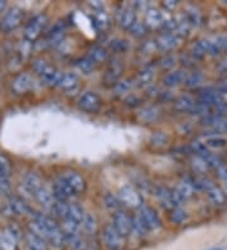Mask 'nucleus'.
Wrapping results in <instances>:
<instances>
[{
	"mask_svg": "<svg viewBox=\"0 0 227 250\" xmlns=\"http://www.w3.org/2000/svg\"><path fill=\"white\" fill-rule=\"evenodd\" d=\"M216 90H217V91L220 92L222 96H224V95H226L227 94V80H224L222 83H220V85L216 87Z\"/></svg>",
	"mask_w": 227,
	"mask_h": 250,
	"instance_id": "60",
	"label": "nucleus"
},
{
	"mask_svg": "<svg viewBox=\"0 0 227 250\" xmlns=\"http://www.w3.org/2000/svg\"><path fill=\"white\" fill-rule=\"evenodd\" d=\"M154 195L159 200L162 206L168 210H173L176 208H181L182 202L185 201L181 196L177 193L176 189H169L163 186H157L154 188Z\"/></svg>",
	"mask_w": 227,
	"mask_h": 250,
	"instance_id": "3",
	"label": "nucleus"
},
{
	"mask_svg": "<svg viewBox=\"0 0 227 250\" xmlns=\"http://www.w3.org/2000/svg\"><path fill=\"white\" fill-rule=\"evenodd\" d=\"M154 77V70L151 67H145L144 70L140 71L136 76V81L140 83V85H146L153 80Z\"/></svg>",
	"mask_w": 227,
	"mask_h": 250,
	"instance_id": "47",
	"label": "nucleus"
},
{
	"mask_svg": "<svg viewBox=\"0 0 227 250\" xmlns=\"http://www.w3.org/2000/svg\"><path fill=\"white\" fill-rule=\"evenodd\" d=\"M8 206H9L10 211L14 215H25L30 211V208H28V205L25 204L24 200H21L18 196H10Z\"/></svg>",
	"mask_w": 227,
	"mask_h": 250,
	"instance_id": "26",
	"label": "nucleus"
},
{
	"mask_svg": "<svg viewBox=\"0 0 227 250\" xmlns=\"http://www.w3.org/2000/svg\"><path fill=\"white\" fill-rule=\"evenodd\" d=\"M33 221L41 226L43 231V238L55 248H62L64 245V232L57 225L52 217L43 214H34Z\"/></svg>",
	"mask_w": 227,
	"mask_h": 250,
	"instance_id": "1",
	"label": "nucleus"
},
{
	"mask_svg": "<svg viewBox=\"0 0 227 250\" xmlns=\"http://www.w3.org/2000/svg\"><path fill=\"white\" fill-rule=\"evenodd\" d=\"M191 182H192V185H193L194 189H198V191H205V192H207L208 189H211L212 187L215 186V185H213V182H212V181L207 177L194 178V180H192Z\"/></svg>",
	"mask_w": 227,
	"mask_h": 250,
	"instance_id": "43",
	"label": "nucleus"
},
{
	"mask_svg": "<svg viewBox=\"0 0 227 250\" xmlns=\"http://www.w3.org/2000/svg\"><path fill=\"white\" fill-rule=\"evenodd\" d=\"M220 70H221L222 72H227V58L221 62V64H220Z\"/></svg>",
	"mask_w": 227,
	"mask_h": 250,
	"instance_id": "61",
	"label": "nucleus"
},
{
	"mask_svg": "<svg viewBox=\"0 0 227 250\" xmlns=\"http://www.w3.org/2000/svg\"><path fill=\"white\" fill-rule=\"evenodd\" d=\"M142 219V221L144 223V225L146 226L148 230H158L162 226L161 219L158 216V214L155 212V210H153L151 208L148 206H142L139 208V214H138Z\"/></svg>",
	"mask_w": 227,
	"mask_h": 250,
	"instance_id": "9",
	"label": "nucleus"
},
{
	"mask_svg": "<svg viewBox=\"0 0 227 250\" xmlns=\"http://www.w3.org/2000/svg\"><path fill=\"white\" fill-rule=\"evenodd\" d=\"M187 220V212H186L183 208H173L172 212H170V221L177 225H181L183 224Z\"/></svg>",
	"mask_w": 227,
	"mask_h": 250,
	"instance_id": "50",
	"label": "nucleus"
},
{
	"mask_svg": "<svg viewBox=\"0 0 227 250\" xmlns=\"http://www.w3.org/2000/svg\"><path fill=\"white\" fill-rule=\"evenodd\" d=\"M129 31H130L131 36L136 37V38H142V37H144L146 34L148 27H146L145 23H143L142 21H135Z\"/></svg>",
	"mask_w": 227,
	"mask_h": 250,
	"instance_id": "46",
	"label": "nucleus"
},
{
	"mask_svg": "<svg viewBox=\"0 0 227 250\" xmlns=\"http://www.w3.org/2000/svg\"><path fill=\"white\" fill-rule=\"evenodd\" d=\"M205 81V76L200 71H193L192 73L187 75V79L185 81V85L189 89H196L200 85H202V83Z\"/></svg>",
	"mask_w": 227,
	"mask_h": 250,
	"instance_id": "38",
	"label": "nucleus"
},
{
	"mask_svg": "<svg viewBox=\"0 0 227 250\" xmlns=\"http://www.w3.org/2000/svg\"><path fill=\"white\" fill-rule=\"evenodd\" d=\"M138 116H139V120H142L143 123H153L158 120V118L161 116V109L158 106L144 107Z\"/></svg>",
	"mask_w": 227,
	"mask_h": 250,
	"instance_id": "31",
	"label": "nucleus"
},
{
	"mask_svg": "<svg viewBox=\"0 0 227 250\" xmlns=\"http://www.w3.org/2000/svg\"><path fill=\"white\" fill-rule=\"evenodd\" d=\"M21 19H23V13H21V10L19 8H12L9 12L6 13L5 17L3 18V21H1L3 31L10 32L17 29L21 25Z\"/></svg>",
	"mask_w": 227,
	"mask_h": 250,
	"instance_id": "12",
	"label": "nucleus"
},
{
	"mask_svg": "<svg viewBox=\"0 0 227 250\" xmlns=\"http://www.w3.org/2000/svg\"><path fill=\"white\" fill-rule=\"evenodd\" d=\"M135 21V10L133 9V6H124L116 14V21L123 29H130Z\"/></svg>",
	"mask_w": 227,
	"mask_h": 250,
	"instance_id": "14",
	"label": "nucleus"
},
{
	"mask_svg": "<svg viewBox=\"0 0 227 250\" xmlns=\"http://www.w3.org/2000/svg\"><path fill=\"white\" fill-rule=\"evenodd\" d=\"M64 245L71 250H86L85 240L79 234H64Z\"/></svg>",
	"mask_w": 227,
	"mask_h": 250,
	"instance_id": "30",
	"label": "nucleus"
},
{
	"mask_svg": "<svg viewBox=\"0 0 227 250\" xmlns=\"http://www.w3.org/2000/svg\"><path fill=\"white\" fill-rule=\"evenodd\" d=\"M119 201L131 208H140L143 206V197L134 187L123 186L118 192Z\"/></svg>",
	"mask_w": 227,
	"mask_h": 250,
	"instance_id": "5",
	"label": "nucleus"
},
{
	"mask_svg": "<svg viewBox=\"0 0 227 250\" xmlns=\"http://www.w3.org/2000/svg\"><path fill=\"white\" fill-rule=\"evenodd\" d=\"M88 58L91 61L96 63H101V62H105L107 58H109V52L106 51L103 47L101 46H95L94 48L90 49V53H88Z\"/></svg>",
	"mask_w": 227,
	"mask_h": 250,
	"instance_id": "34",
	"label": "nucleus"
},
{
	"mask_svg": "<svg viewBox=\"0 0 227 250\" xmlns=\"http://www.w3.org/2000/svg\"><path fill=\"white\" fill-rule=\"evenodd\" d=\"M222 52H224V36H217L209 41L208 55L218 56Z\"/></svg>",
	"mask_w": 227,
	"mask_h": 250,
	"instance_id": "42",
	"label": "nucleus"
},
{
	"mask_svg": "<svg viewBox=\"0 0 227 250\" xmlns=\"http://www.w3.org/2000/svg\"><path fill=\"white\" fill-rule=\"evenodd\" d=\"M68 208H70V204H67V201H57L56 200L53 206H52L51 211L57 217L64 220L68 216Z\"/></svg>",
	"mask_w": 227,
	"mask_h": 250,
	"instance_id": "39",
	"label": "nucleus"
},
{
	"mask_svg": "<svg viewBox=\"0 0 227 250\" xmlns=\"http://www.w3.org/2000/svg\"><path fill=\"white\" fill-rule=\"evenodd\" d=\"M205 144L206 146H209V148H224V146H227V139L224 137H220V135H212V137H208L205 139Z\"/></svg>",
	"mask_w": 227,
	"mask_h": 250,
	"instance_id": "44",
	"label": "nucleus"
},
{
	"mask_svg": "<svg viewBox=\"0 0 227 250\" xmlns=\"http://www.w3.org/2000/svg\"><path fill=\"white\" fill-rule=\"evenodd\" d=\"M77 105L86 113H96L101 106V99L96 92L85 91L77 99Z\"/></svg>",
	"mask_w": 227,
	"mask_h": 250,
	"instance_id": "7",
	"label": "nucleus"
},
{
	"mask_svg": "<svg viewBox=\"0 0 227 250\" xmlns=\"http://www.w3.org/2000/svg\"><path fill=\"white\" fill-rule=\"evenodd\" d=\"M23 185H24L25 188L29 191L30 193H36L40 188H42V178L38 173L36 172H29V173L25 174L24 180H23Z\"/></svg>",
	"mask_w": 227,
	"mask_h": 250,
	"instance_id": "23",
	"label": "nucleus"
},
{
	"mask_svg": "<svg viewBox=\"0 0 227 250\" xmlns=\"http://www.w3.org/2000/svg\"><path fill=\"white\" fill-rule=\"evenodd\" d=\"M157 43V48L161 51V52H170L172 49L176 48L179 44V38L174 33H169V32H165V33L161 34L158 37V40L155 41Z\"/></svg>",
	"mask_w": 227,
	"mask_h": 250,
	"instance_id": "13",
	"label": "nucleus"
},
{
	"mask_svg": "<svg viewBox=\"0 0 227 250\" xmlns=\"http://www.w3.org/2000/svg\"><path fill=\"white\" fill-rule=\"evenodd\" d=\"M209 51V40H200L193 44L191 49V56L194 60H202Z\"/></svg>",
	"mask_w": 227,
	"mask_h": 250,
	"instance_id": "29",
	"label": "nucleus"
},
{
	"mask_svg": "<svg viewBox=\"0 0 227 250\" xmlns=\"http://www.w3.org/2000/svg\"><path fill=\"white\" fill-rule=\"evenodd\" d=\"M207 198L209 200L213 206H224L226 204V192H225L224 189L220 188L217 186H213L211 189L207 191Z\"/></svg>",
	"mask_w": 227,
	"mask_h": 250,
	"instance_id": "25",
	"label": "nucleus"
},
{
	"mask_svg": "<svg viewBox=\"0 0 227 250\" xmlns=\"http://www.w3.org/2000/svg\"><path fill=\"white\" fill-rule=\"evenodd\" d=\"M34 197H36L37 202L42 206L45 210H51L55 201H53V192H51L49 189H47L45 187H42L34 193Z\"/></svg>",
	"mask_w": 227,
	"mask_h": 250,
	"instance_id": "21",
	"label": "nucleus"
},
{
	"mask_svg": "<svg viewBox=\"0 0 227 250\" xmlns=\"http://www.w3.org/2000/svg\"><path fill=\"white\" fill-rule=\"evenodd\" d=\"M177 63V57L173 55H166L164 56V58L161 61V66L165 70H169V68L174 67V64Z\"/></svg>",
	"mask_w": 227,
	"mask_h": 250,
	"instance_id": "54",
	"label": "nucleus"
},
{
	"mask_svg": "<svg viewBox=\"0 0 227 250\" xmlns=\"http://www.w3.org/2000/svg\"><path fill=\"white\" fill-rule=\"evenodd\" d=\"M177 193H178L179 196H181L183 200H187V198L192 197L194 193V187L193 185H192L191 181H182V182H179V185L177 186L176 188Z\"/></svg>",
	"mask_w": 227,
	"mask_h": 250,
	"instance_id": "36",
	"label": "nucleus"
},
{
	"mask_svg": "<svg viewBox=\"0 0 227 250\" xmlns=\"http://www.w3.org/2000/svg\"><path fill=\"white\" fill-rule=\"evenodd\" d=\"M145 25L148 28H159L163 25V13L155 8H149L145 12Z\"/></svg>",
	"mask_w": 227,
	"mask_h": 250,
	"instance_id": "22",
	"label": "nucleus"
},
{
	"mask_svg": "<svg viewBox=\"0 0 227 250\" xmlns=\"http://www.w3.org/2000/svg\"><path fill=\"white\" fill-rule=\"evenodd\" d=\"M81 225L87 234L94 235L97 231V217L91 212H86Z\"/></svg>",
	"mask_w": 227,
	"mask_h": 250,
	"instance_id": "35",
	"label": "nucleus"
},
{
	"mask_svg": "<svg viewBox=\"0 0 227 250\" xmlns=\"http://www.w3.org/2000/svg\"><path fill=\"white\" fill-rule=\"evenodd\" d=\"M63 178L66 180V182L71 186V188L75 191V193H81L85 191L86 188V182L83 180L81 174H79L77 172H66L63 174Z\"/></svg>",
	"mask_w": 227,
	"mask_h": 250,
	"instance_id": "16",
	"label": "nucleus"
},
{
	"mask_svg": "<svg viewBox=\"0 0 227 250\" xmlns=\"http://www.w3.org/2000/svg\"><path fill=\"white\" fill-rule=\"evenodd\" d=\"M105 204L106 206L109 208H112V210H116V208H119V206H120L121 202L119 201V198L114 197L112 195H106L105 196Z\"/></svg>",
	"mask_w": 227,
	"mask_h": 250,
	"instance_id": "56",
	"label": "nucleus"
},
{
	"mask_svg": "<svg viewBox=\"0 0 227 250\" xmlns=\"http://www.w3.org/2000/svg\"><path fill=\"white\" fill-rule=\"evenodd\" d=\"M112 226L120 232L124 238L131 234V217L127 216L124 211H115L112 216Z\"/></svg>",
	"mask_w": 227,
	"mask_h": 250,
	"instance_id": "10",
	"label": "nucleus"
},
{
	"mask_svg": "<svg viewBox=\"0 0 227 250\" xmlns=\"http://www.w3.org/2000/svg\"><path fill=\"white\" fill-rule=\"evenodd\" d=\"M224 52L227 53V34L224 36Z\"/></svg>",
	"mask_w": 227,
	"mask_h": 250,
	"instance_id": "62",
	"label": "nucleus"
},
{
	"mask_svg": "<svg viewBox=\"0 0 227 250\" xmlns=\"http://www.w3.org/2000/svg\"><path fill=\"white\" fill-rule=\"evenodd\" d=\"M197 101L193 98L188 96V95H182L174 103V109L179 113H191L192 110L196 106Z\"/></svg>",
	"mask_w": 227,
	"mask_h": 250,
	"instance_id": "24",
	"label": "nucleus"
},
{
	"mask_svg": "<svg viewBox=\"0 0 227 250\" xmlns=\"http://www.w3.org/2000/svg\"><path fill=\"white\" fill-rule=\"evenodd\" d=\"M103 238L109 250H124L125 238L112 225H106L103 228Z\"/></svg>",
	"mask_w": 227,
	"mask_h": 250,
	"instance_id": "6",
	"label": "nucleus"
},
{
	"mask_svg": "<svg viewBox=\"0 0 227 250\" xmlns=\"http://www.w3.org/2000/svg\"><path fill=\"white\" fill-rule=\"evenodd\" d=\"M10 173H12V163H10V159L0 153V176H4V177H10Z\"/></svg>",
	"mask_w": 227,
	"mask_h": 250,
	"instance_id": "45",
	"label": "nucleus"
},
{
	"mask_svg": "<svg viewBox=\"0 0 227 250\" xmlns=\"http://www.w3.org/2000/svg\"><path fill=\"white\" fill-rule=\"evenodd\" d=\"M185 17L192 27H200L202 24V13L196 5L186 6Z\"/></svg>",
	"mask_w": 227,
	"mask_h": 250,
	"instance_id": "27",
	"label": "nucleus"
},
{
	"mask_svg": "<svg viewBox=\"0 0 227 250\" xmlns=\"http://www.w3.org/2000/svg\"><path fill=\"white\" fill-rule=\"evenodd\" d=\"M133 87V83H131V80H123V81H119V83H115L114 86V95H124L126 92H129Z\"/></svg>",
	"mask_w": 227,
	"mask_h": 250,
	"instance_id": "49",
	"label": "nucleus"
},
{
	"mask_svg": "<svg viewBox=\"0 0 227 250\" xmlns=\"http://www.w3.org/2000/svg\"><path fill=\"white\" fill-rule=\"evenodd\" d=\"M79 76L75 72H66L62 73L61 81L58 83L61 89H63L64 91H70V90L75 89L76 86L79 85Z\"/></svg>",
	"mask_w": 227,
	"mask_h": 250,
	"instance_id": "28",
	"label": "nucleus"
},
{
	"mask_svg": "<svg viewBox=\"0 0 227 250\" xmlns=\"http://www.w3.org/2000/svg\"><path fill=\"white\" fill-rule=\"evenodd\" d=\"M191 27L192 25L189 24V21L186 19V17L183 16L181 19H177V25L176 29L173 33L176 34L178 38H182V37H187L189 36V32H191Z\"/></svg>",
	"mask_w": 227,
	"mask_h": 250,
	"instance_id": "37",
	"label": "nucleus"
},
{
	"mask_svg": "<svg viewBox=\"0 0 227 250\" xmlns=\"http://www.w3.org/2000/svg\"><path fill=\"white\" fill-rule=\"evenodd\" d=\"M213 129L220 133H227V118H222L220 122L213 125Z\"/></svg>",
	"mask_w": 227,
	"mask_h": 250,
	"instance_id": "57",
	"label": "nucleus"
},
{
	"mask_svg": "<svg viewBox=\"0 0 227 250\" xmlns=\"http://www.w3.org/2000/svg\"><path fill=\"white\" fill-rule=\"evenodd\" d=\"M5 8V1H3V0H0V12Z\"/></svg>",
	"mask_w": 227,
	"mask_h": 250,
	"instance_id": "63",
	"label": "nucleus"
},
{
	"mask_svg": "<svg viewBox=\"0 0 227 250\" xmlns=\"http://www.w3.org/2000/svg\"><path fill=\"white\" fill-rule=\"evenodd\" d=\"M121 72H123V64L120 62H112L109 68H107V71H106L105 77H103L106 85L115 86V83H119Z\"/></svg>",
	"mask_w": 227,
	"mask_h": 250,
	"instance_id": "20",
	"label": "nucleus"
},
{
	"mask_svg": "<svg viewBox=\"0 0 227 250\" xmlns=\"http://www.w3.org/2000/svg\"><path fill=\"white\" fill-rule=\"evenodd\" d=\"M85 214L86 212L83 211V208H82L79 204H75V202H73V204H70L67 219L73 221V223H76L77 225H81L82 220L85 217Z\"/></svg>",
	"mask_w": 227,
	"mask_h": 250,
	"instance_id": "32",
	"label": "nucleus"
},
{
	"mask_svg": "<svg viewBox=\"0 0 227 250\" xmlns=\"http://www.w3.org/2000/svg\"><path fill=\"white\" fill-rule=\"evenodd\" d=\"M77 66H79V68L81 71L88 73L92 68L95 67V63L87 57V58H82V60H80V61L77 62Z\"/></svg>",
	"mask_w": 227,
	"mask_h": 250,
	"instance_id": "53",
	"label": "nucleus"
},
{
	"mask_svg": "<svg viewBox=\"0 0 227 250\" xmlns=\"http://www.w3.org/2000/svg\"><path fill=\"white\" fill-rule=\"evenodd\" d=\"M148 231L149 230L146 229V226L144 225V223L142 221L139 215L131 217V232H134L136 236L142 238V236H145Z\"/></svg>",
	"mask_w": 227,
	"mask_h": 250,
	"instance_id": "40",
	"label": "nucleus"
},
{
	"mask_svg": "<svg viewBox=\"0 0 227 250\" xmlns=\"http://www.w3.org/2000/svg\"><path fill=\"white\" fill-rule=\"evenodd\" d=\"M191 165H192V168H193V171L200 174L207 173V171L209 169V166L207 165V162L205 161L202 157L196 156V154H194V157H192Z\"/></svg>",
	"mask_w": 227,
	"mask_h": 250,
	"instance_id": "41",
	"label": "nucleus"
},
{
	"mask_svg": "<svg viewBox=\"0 0 227 250\" xmlns=\"http://www.w3.org/2000/svg\"><path fill=\"white\" fill-rule=\"evenodd\" d=\"M53 196L57 201H67L70 200L73 195H76L75 191L71 188V186L66 182V180L63 178V176L55 181L53 183Z\"/></svg>",
	"mask_w": 227,
	"mask_h": 250,
	"instance_id": "11",
	"label": "nucleus"
},
{
	"mask_svg": "<svg viewBox=\"0 0 227 250\" xmlns=\"http://www.w3.org/2000/svg\"><path fill=\"white\" fill-rule=\"evenodd\" d=\"M63 32H64V24L63 21H57L52 29L49 31L48 33V43L51 44H57L62 41V37H63Z\"/></svg>",
	"mask_w": 227,
	"mask_h": 250,
	"instance_id": "33",
	"label": "nucleus"
},
{
	"mask_svg": "<svg viewBox=\"0 0 227 250\" xmlns=\"http://www.w3.org/2000/svg\"><path fill=\"white\" fill-rule=\"evenodd\" d=\"M25 244L29 250H48L47 240L32 231H28L25 234Z\"/></svg>",
	"mask_w": 227,
	"mask_h": 250,
	"instance_id": "19",
	"label": "nucleus"
},
{
	"mask_svg": "<svg viewBox=\"0 0 227 250\" xmlns=\"http://www.w3.org/2000/svg\"><path fill=\"white\" fill-rule=\"evenodd\" d=\"M155 48H157V43H155V41H148V42L144 43V46H143V51L145 53L154 52Z\"/></svg>",
	"mask_w": 227,
	"mask_h": 250,
	"instance_id": "58",
	"label": "nucleus"
},
{
	"mask_svg": "<svg viewBox=\"0 0 227 250\" xmlns=\"http://www.w3.org/2000/svg\"><path fill=\"white\" fill-rule=\"evenodd\" d=\"M186 79H187V72L185 70H176L166 73L163 79V83L166 87H177L185 83Z\"/></svg>",
	"mask_w": 227,
	"mask_h": 250,
	"instance_id": "18",
	"label": "nucleus"
},
{
	"mask_svg": "<svg viewBox=\"0 0 227 250\" xmlns=\"http://www.w3.org/2000/svg\"><path fill=\"white\" fill-rule=\"evenodd\" d=\"M0 192L5 193V195H9L12 192V185H10L9 178L4 177V176H0Z\"/></svg>",
	"mask_w": 227,
	"mask_h": 250,
	"instance_id": "55",
	"label": "nucleus"
},
{
	"mask_svg": "<svg viewBox=\"0 0 227 250\" xmlns=\"http://www.w3.org/2000/svg\"><path fill=\"white\" fill-rule=\"evenodd\" d=\"M18 249V239L9 229L0 231V250H17Z\"/></svg>",
	"mask_w": 227,
	"mask_h": 250,
	"instance_id": "17",
	"label": "nucleus"
},
{
	"mask_svg": "<svg viewBox=\"0 0 227 250\" xmlns=\"http://www.w3.org/2000/svg\"><path fill=\"white\" fill-rule=\"evenodd\" d=\"M33 68L45 85L58 86L61 77H62V72H60L57 68L49 64L45 60H42V58L36 60L33 63Z\"/></svg>",
	"mask_w": 227,
	"mask_h": 250,
	"instance_id": "2",
	"label": "nucleus"
},
{
	"mask_svg": "<svg viewBox=\"0 0 227 250\" xmlns=\"http://www.w3.org/2000/svg\"><path fill=\"white\" fill-rule=\"evenodd\" d=\"M110 48L119 53L126 52L127 49H129V43L125 40H114L110 43Z\"/></svg>",
	"mask_w": 227,
	"mask_h": 250,
	"instance_id": "52",
	"label": "nucleus"
},
{
	"mask_svg": "<svg viewBox=\"0 0 227 250\" xmlns=\"http://www.w3.org/2000/svg\"><path fill=\"white\" fill-rule=\"evenodd\" d=\"M95 25H96L99 29H106V28L110 25V18L107 17V14L103 12L97 13L96 17H95Z\"/></svg>",
	"mask_w": 227,
	"mask_h": 250,
	"instance_id": "51",
	"label": "nucleus"
},
{
	"mask_svg": "<svg viewBox=\"0 0 227 250\" xmlns=\"http://www.w3.org/2000/svg\"><path fill=\"white\" fill-rule=\"evenodd\" d=\"M48 24V17L45 14H38L28 23L24 29V40L28 42H34L42 34L45 25Z\"/></svg>",
	"mask_w": 227,
	"mask_h": 250,
	"instance_id": "4",
	"label": "nucleus"
},
{
	"mask_svg": "<svg viewBox=\"0 0 227 250\" xmlns=\"http://www.w3.org/2000/svg\"><path fill=\"white\" fill-rule=\"evenodd\" d=\"M169 142V137L164 131H155L154 134H151L150 143L154 146H164Z\"/></svg>",
	"mask_w": 227,
	"mask_h": 250,
	"instance_id": "48",
	"label": "nucleus"
},
{
	"mask_svg": "<svg viewBox=\"0 0 227 250\" xmlns=\"http://www.w3.org/2000/svg\"><path fill=\"white\" fill-rule=\"evenodd\" d=\"M33 83L34 81L30 75H28V73H19L18 76L13 80L12 87L14 90V92H17V94H24V92H28L32 90Z\"/></svg>",
	"mask_w": 227,
	"mask_h": 250,
	"instance_id": "15",
	"label": "nucleus"
},
{
	"mask_svg": "<svg viewBox=\"0 0 227 250\" xmlns=\"http://www.w3.org/2000/svg\"><path fill=\"white\" fill-rule=\"evenodd\" d=\"M198 103L208 107H220L224 104V96L215 89H205L198 94Z\"/></svg>",
	"mask_w": 227,
	"mask_h": 250,
	"instance_id": "8",
	"label": "nucleus"
},
{
	"mask_svg": "<svg viewBox=\"0 0 227 250\" xmlns=\"http://www.w3.org/2000/svg\"><path fill=\"white\" fill-rule=\"evenodd\" d=\"M177 5H178V1H173V0H166V1L163 3L164 9H165L166 12H173V10L177 8Z\"/></svg>",
	"mask_w": 227,
	"mask_h": 250,
	"instance_id": "59",
	"label": "nucleus"
}]
</instances>
